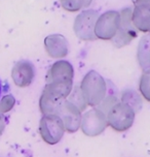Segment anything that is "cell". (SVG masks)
I'll use <instances>...</instances> for the list:
<instances>
[{
  "label": "cell",
  "instance_id": "9",
  "mask_svg": "<svg viewBox=\"0 0 150 157\" xmlns=\"http://www.w3.org/2000/svg\"><path fill=\"white\" fill-rule=\"evenodd\" d=\"M55 114L62 120L65 131H67L68 133H74L79 129L81 112L67 99L61 103Z\"/></svg>",
  "mask_w": 150,
  "mask_h": 157
},
{
  "label": "cell",
  "instance_id": "19",
  "mask_svg": "<svg viewBox=\"0 0 150 157\" xmlns=\"http://www.w3.org/2000/svg\"><path fill=\"white\" fill-rule=\"evenodd\" d=\"M140 91L142 96L149 101V72H144L140 81Z\"/></svg>",
  "mask_w": 150,
  "mask_h": 157
},
{
  "label": "cell",
  "instance_id": "17",
  "mask_svg": "<svg viewBox=\"0 0 150 157\" xmlns=\"http://www.w3.org/2000/svg\"><path fill=\"white\" fill-rule=\"evenodd\" d=\"M93 0H61V5L67 12H78V10L90 6Z\"/></svg>",
  "mask_w": 150,
  "mask_h": 157
},
{
  "label": "cell",
  "instance_id": "4",
  "mask_svg": "<svg viewBox=\"0 0 150 157\" xmlns=\"http://www.w3.org/2000/svg\"><path fill=\"white\" fill-rule=\"evenodd\" d=\"M39 133L43 142L48 145L58 144L65 133L62 120L55 114L42 116L39 122Z\"/></svg>",
  "mask_w": 150,
  "mask_h": 157
},
{
  "label": "cell",
  "instance_id": "18",
  "mask_svg": "<svg viewBox=\"0 0 150 157\" xmlns=\"http://www.w3.org/2000/svg\"><path fill=\"white\" fill-rule=\"evenodd\" d=\"M16 105V98L12 94L4 95L2 98H0V114L3 115L8 113L13 109Z\"/></svg>",
  "mask_w": 150,
  "mask_h": 157
},
{
  "label": "cell",
  "instance_id": "7",
  "mask_svg": "<svg viewBox=\"0 0 150 157\" xmlns=\"http://www.w3.org/2000/svg\"><path fill=\"white\" fill-rule=\"evenodd\" d=\"M98 13L96 10H88L79 13L75 19L74 32L81 40H95V25L98 19Z\"/></svg>",
  "mask_w": 150,
  "mask_h": 157
},
{
  "label": "cell",
  "instance_id": "6",
  "mask_svg": "<svg viewBox=\"0 0 150 157\" xmlns=\"http://www.w3.org/2000/svg\"><path fill=\"white\" fill-rule=\"evenodd\" d=\"M120 23V15L114 10L104 13L98 17L95 25V36L96 38L109 40L116 35Z\"/></svg>",
  "mask_w": 150,
  "mask_h": 157
},
{
  "label": "cell",
  "instance_id": "3",
  "mask_svg": "<svg viewBox=\"0 0 150 157\" xmlns=\"http://www.w3.org/2000/svg\"><path fill=\"white\" fill-rule=\"evenodd\" d=\"M107 124L117 132L129 130L134 124L136 113L130 105L119 101L106 114Z\"/></svg>",
  "mask_w": 150,
  "mask_h": 157
},
{
  "label": "cell",
  "instance_id": "14",
  "mask_svg": "<svg viewBox=\"0 0 150 157\" xmlns=\"http://www.w3.org/2000/svg\"><path fill=\"white\" fill-rule=\"evenodd\" d=\"M119 101L130 105L136 114L142 109V97L133 89H127L121 92Z\"/></svg>",
  "mask_w": 150,
  "mask_h": 157
},
{
  "label": "cell",
  "instance_id": "16",
  "mask_svg": "<svg viewBox=\"0 0 150 157\" xmlns=\"http://www.w3.org/2000/svg\"><path fill=\"white\" fill-rule=\"evenodd\" d=\"M118 102H119V99L117 97V92H116L115 86H113L112 88L110 89V91L108 92V94L105 96L104 99H103V101L97 106V109L102 111L104 114H107L108 112L110 111V109Z\"/></svg>",
  "mask_w": 150,
  "mask_h": 157
},
{
  "label": "cell",
  "instance_id": "11",
  "mask_svg": "<svg viewBox=\"0 0 150 157\" xmlns=\"http://www.w3.org/2000/svg\"><path fill=\"white\" fill-rule=\"evenodd\" d=\"M44 48L48 55L52 58H63L68 55L69 44L65 36L61 34H51L44 38Z\"/></svg>",
  "mask_w": 150,
  "mask_h": 157
},
{
  "label": "cell",
  "instance_id": "5",
  "mask_svg": "<svg viewBox=\"0 0 150 157\" xmlns=\"http://www.w3.org/2000/svg\"><path fill=\"white\" fill-rule=\"evenodd\" d=\"M107 117L99 109L93 108L84 115H81L80 129L83 134L90 137H95L104 132L107 128Z\"/></svg>",
  "mask_w": 150,
  "mask_h": 157
},
{
  "label": "cell",
  "instance_id": "21",
  "mask_svg": "<svg viewBox=\"0 0 150 157\" xmlns=\"http://www.w3.org/2000/svg\"><path fill=\"white\" fill-rule=\"evenodd\" d=\"M1 90H2V86H1V82H0V96H1Z\"/></svg>",
  "mask_w": 150,
  "mask_h": 157
},
{
  "label": "cell",
  "instance_id": "10",
  "mask_svg": "<svg viewBox=\"0 0 150 157\" xmlns=\"http://www.w3.org/2000/svg\"><path fill=\"white\" fill-rule=\"evenodd\" d=\"M35 78V67L27 60H21L13 65L12 69V78L19 88L30 86Z\"/></svg>",
  "mask_w": 150,
  "mask_h": 157
},
{
  "label": "cell",
  "instance_id": "13",
  "mask_svg": "<svg viewBox=\"0 0 150 157\" xmlns=\"http://www.w3.org/2000/svg\"><path fill=\"white\" fill-rule=\"evenodd\" d=\"M63 101L64 100L58 99L57 97L49 93L45 88H43L42 93H41V96L39 98V110L43 116L55 114L57 109Z\"/></svg>",
  "mask_w": 150,
  "mask_h": 157
},
{
  "label": "cell",
  "instance_id": "2",
  "mask_svg": "<svg viewBox=\"0 0 150 157\" xmlns=\"http://www.w3.org/2000/svg\"><path fill=\"white\" fill-rule=\"evenodd\" d=\"M113 86L114 85L112 82L105 80L99 72L95 71H88L79 85L88 106L91 108H97Z\"/></svg>",
  "mask_w": 150,
  "mask_h": 157
},
{
  "label": "cell",
  "instance_id": "15",
  "mask_svg": "<svg viewBox=\"0 0 150 157\" xmlns=\"http://www.w3.org/2000/svg\"><path fill=\"white\" fill-rule=\"evenodd\" d=\"M67 100L69 102H71L73 105L76 106L81 113L88 109V103L85 101V98L83 96L81 90H80L79 85H76L72 88L70 94L67 97Z\"/></svg>",
  "mask_w": 150,
  "mask_h": 157
},
{
  "label": "cell",
  "instance_id": "12",
  "mask_svg": "<svg viewBox=\"0 0 150 157\" xmlns=\"http://www.w3.org/2000/svg\"><path fill=\"white\" fill-rule=\"evenodd\" d=\"M132 23L135 29L142 32H148L150 29L149 25V2L146 0L143 3L136 5L134 12H132Z\"/></svg>",
  "mask_w": 150,
  "mask_h": 157
},
{
  "label": "cell",
  "instance_id": "8",
  "mask_svg": "<svg viewBox=\"0 0 150 157\" xmlns=\"http://www.w3.org/2000/svg\"><path fill=\"white\" fill-rule=\"evenodd\" d=\"M119 15H120V23L118 30L116 35L111 39L116 48L127 46L137 36V31L132 23V10L130 8L123 10Z\"/></svg>",
  "mask_w": 150,
  "mask_h": 157
},
{
  "label": "cell",
  "instance_id": "1",
  "mask_svg": "<svg viewBox=\"0 0 150 157\" xmlns=\"http://www.w3.org/2000/svg\"><path fill=\"white\" fill-rule=\"evenodd\" d=\"M74 69L68 61L60 60L55 62L46 74L44 88L60 100L67 99L73 88Z\"/></svg>",
  "mask_w": 150,
  "mask_h": 157
},
{
  "label": "cell",
  "instance_id": "20",
  "mask_svg": "<svg viewBox=\"0 0 150 157\" xmlns=\"http://www.w3.org/2000/svg\"><path fill=\"white\" fill-rule=\"evenodd\" d=\"M4 128H5V119H4L3 115L0 114V136L3 133Z\"/></svg>",
  "mask_w": 150,
  "mask_h": 157
}]
</instances>
